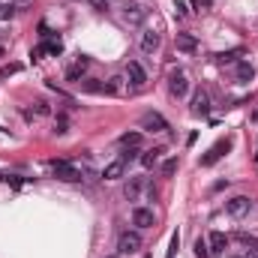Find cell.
Listing matches in <instances>:
<instances>
[{"label":"cell","mask_w":258,"mask_h":258,"mask_svg":"<svg viewBox=\"0 0 258 258\" xmlns=\"http://www.w3.org/2000/svg\"><path fill=\"white\" fill-rule=\"evenodd\" d=\"M228 150H231V141H228V138H225V141H216V144H213V147H210V150L201 156V168H210V165H216V162H219V159H222Z\"/></svg>","instance_id":"7a4b0ae2"},{"label":"cell","mask_w":258,"mask_h":258,"mask_svg":"<svg viewBox=\"0 0 258 258\" xmlns=\"http://www.w3.org/2000/svg\"><path fill=\"white\" fill-rule=\"evenodd\" d=\"M54 132H57V135H66V120H63V117L54 123Z\"/></svg>","instance_id":"f1b7e54d"},{"label":"cell","mask_w":258,"mask_h":258,"mask_svg":"<svg viewBox=\"0 0 258 258\" xmlns=\"http://www.w3.org/2000/svg\"><path fill=\"white\" fill-rule=\"evenodd\" d=\"M243 258H258V249H252V252H249V255H243Z\"/></svg>","instance_id":"1f68e13d"},{"label":"cell","mask_w":258,"mask_h":258,"mask_svg":"<svg viewBox=\"0 0 258 258\" xmlns=\"http://www.w3.org/2000/svg\"><path fill=\"white\" fill-rule=\"evenodd\" d=\"M90 6H93V9H105V6H108V0H90Z\"/></svg>","instance_id":"4dcf8cb0"},{"label":"cell","mask_w":258,"mask_h":258,"mask_svg":"<svg viewBox=\"0 0 258 258\" xmlns=\"http://www.w3.org/2000/svg\"><path fill=\"white\" fill-rule=\"evenodd\" d=\"M213 252H210V243L204 240V237H198L195 240V258H210Z\"/></svg>","instance_id":"44dd1931"},{"label":"cell","mask_w":258,"mask_h":258,"mask_svg":"<svg viewBox=\"0 0 258 258\" xmlns=\"http://www.w3.org/2000/svg\"><path fill=\"white\" fill-rule=\"evenodd\" d=\"M174 12H177V15H186V3H183V0H174Z\"/></svg>","instance_id":"83f0119b"},{"label":"cell","mask_w":258,"mask_h":258,"mask_svg":"<svg viewBox=\"0 0 258 258\" xmlns=\"http://www.w3.org/2000/svg\"><path fill=\"white\" fill-rule=\"evenodd\" d=\"M87 63H90L87 57H78V63H75V66H69L66 78H69V81H78V78H81V72H84V66H87Z\"/></svg>","instance_id":"d6986e66"},{"label":"cell","mask_w":258,"mask_h":258,"mask_svg":"<svg viewBox=\"0 0 258 258\" xmlns=\"http://www.w3.org/2000/svg\"><path fill=\"white\" fill-rule=\"evenodd\" d=\"M237 54H240V51H228V54H216V60H219V63H234V60H237Z\"/></svg>","instance_id":"cb8c5ba5"},{"label":"cell","mask_w":258,"mask_h":258,"mask_svg":"<svg viewBox=\"0 0 258 258\" xmlns=\"http://www.w3.org/2000/svg\"><path fill=\"white\" fill-rule=\"evenodd\" d=\"M225 210H228V216L240 219V216H246V213L252 210V201H249L246 195H234V198H228V201H225Z\"/></svg>","instance_id":"3957f363"},{"label":"cell","mask_w":258,"mask_h":258,"mask_svg":"<svg viewBox=\"0 0 258 258\" xmlns=\"http://www.w3.org/2000/svg\"><path fill=\"white\" fill-rule=\"evenodd\" d=\"M177 48L186 51V54H192V51H198V39H195L192 33H177Z\"/></svg>","instance_id":"7c38bea8"},{"label":"cell","mask_w":258,"mask_h":258,"mask_svg":"<svg viewBox=\"0 0 258 258\" xmlns=\"http://www.w3.org/2000/svg\"><path fill=\"white\" fill-rule=\"evenodd\" d=\"M159 45H162V36H159L156 30H144V33H141V51H144V54L159 51Z\"/></svg>","instance_id":"8992f818"},{"label":"cell","mask_w":258,"mask_h":258,"mask_svg":"<svg viewBox=\"0 0 258 258\" xmlns=\"http://www.w3.org/2000/svg\"><path fill=\"white\" fill-rule=\"evenodd\" d=\"M0 57H3V48H0Z\"/></svg>","instance_id":"d6a6232c"},{"label":"cell","mask_w":258,"mask_h":258,"mask_svg":"<svg viewBox=\"0 0 258 258\" xmlns=\"http://www.w3.org/2000/svg\"><path fill=\"white\" fill-rule=\"evenodd\" d=\"M234 78H237L240 84L252 81V78H255V66H252V63H246V60H243V63H237V72H234Z\"/></svg>","instance_id":"5bb4252c"},{"label":"cell","mask_w":258,"mask_h":258,"mask_svg":"<svg viewBox=\"0 0 258 258\" xmlns=\"http://www.w3.org/2000/svg\"><path fill=\"white\" fill-rule=\"evenodd\" d=\"M33 111H36V114H48L51 108H48V102H45V99H36V102H33Z\"/></svg>","instance_id":"d4e9b609"},{"label":"cell","mask_w":258,"mask_h":258,"mask_svg":"<svg viewBox=\"0 0 258 258\" xmlns=\"http://www.w3.org/2000/svg\"><path fill=\"white\" fill-rule=\"evenodd\" d=\"M132 225L150 228V225H153V210H150V207H135V210H132Z\"/></svg>","instance_id":"9c48e42d"},{"label":"cell","mask_w":258,"mask_h":258,"mask_svg":"<svg viewBox=\"0 0 258 258\" xmlns=\"http://www.w3.org/2000/svg\"><path fill=\"white\" fill-rule=\"evenodd\" d=\"M48 165H51L54 177H60V180H66V183H78V180H81V171H78L75 165L63 162V159H54V162H48Z\"/></svg>","instance_id":"6da1fadb"},{"label":"cell","mask_w":258,"mask_h":258,"mask_svg":"<svg viewBox=\"0 0 258 258\" xmlns=\"http://www.w3.org/2000/svg\"><path fill=\"white\" fill-rule=\"evenodd\" d=\"M81 87H84L87 93H105V84H99V81H93V78H90V81H84Z\"/></svg>","instance_id":"7402d4cb"},{"label":"cell","mask_w":258,"mask_h":258,"mask_svg":"<svg viewBox=\"0 0 258 258\" xmlns=\"http://www.w3.org/2000/svg\"><path fill=\"white\" fill-rule=\"evenodd\" d=\"M210 111V96H207V90H198L192 96V114L195 117H204Z\"/></svg>","instance_id":"30bf717a"},{"label":"cell","mask_w":258,"mask_h":258,"mask_svg":"<svg viewBox=\"0 0 258 258\" xmlns=\"http://www.w3.org/2000/svg\"><path fill=\"white\" fill-rule=\"evenodd\" d=\"M123 18H126V24H141L147 18V9L141 3H126L123 6Z\"/></svg>","instance_id":"52a82bcc"},{"label":"cell","mask_w":258,"mask_h":258,"mask_svg":"<svg viewBox=\"0 0 258 258\" xmlns=\"http://www.w3.org/2000/svg\"><path fill=\"white\" fill-rule=\"evenodd\" d=\"M144 126L153 129V132H162V129H168V123L162 120V114H147L144 117Z\"/></svg>","instance_id":"ac0fdd59"},{"label":"cell","mask_w":258,"mask_h":258,"mask_svg":"<svg viewBox=\"0 0 258 258\" xmlns=\"http://www.w3.org/2000/svg\"><path fill=\"white\" fill-rule=\"evenodd\" d=\"M123 90H126V78H123V75H114V78H108V81H105V93L120 96Z\"/></svg>","instance_id":"4fadbf2b"},{"label":"cell","mask_w":258,"mask_h":258,"mask_svg":"<svg viewBox=\"0 0 258 258\" xmlns=\"http://www.w3.org/2000/svg\"><path fill=\"white\" fill-rule=\"evenodd\" d=\"M141 141H144L141 132H123V135H120V144H123V147H141Z\"/></svg>","instance_id":"ffe728a7"},{"label":"cell","mask_w":258,"mask_h":258,"mask_svg":"<svg viewBox=\"0 0 258 258\" xmlns=\"http://www.w3.org/2000/svg\"><path fill=\"white\" fill-rule=\"evenodd\" d=\"M240 240H243L246 246H258V237H249V234H240Z\"/></svg>","instance_id":"f546056e"},{"label":"cell","mask_w":258,"mask_h":258,"mask_svg":"<svg viewBox=\"0 0 258 258\" xmlns=\"http://www.w3.org/2000/svg\"><path fill=\"white\" fill-rule=\"evenodd\" d=\"M126 78L135 84V87H144V81H147V72H144V66L138 63V60H129L126 66Z\"/></svg>","instance_id":"ba28073f"},{"label":"cell","mask_w":258,"mask_h":258,"mask_svg":"<svg viewBox=\"0 0 258 258\" xmlns=\"http://www.w3.org/2000/svg\"><path fill=\"white\" fill-rule=\"evenodd\" d=\"M123 174H126V162H123V159L108 162V165H105V171H102V177H105V180H120Z\"/></svg>","instance_id":"8fae6325"},{"label":"cell","mask_w":258,"mask_h":258,"mask_svg":"<svg viewBox=\"0 0 258 258\" xmlns=\"http://www.w3.org/2000/svg\"><path fill=\"white\" fill-rule=\"evenodd\" d=\"M141 186H144V180H141V177H129V183H126V189H123V195H126L129 201H138Z\"/></svg>","instance_id":"e0dca14e"},{"label":"cell","mask_w":258,"mask_h":258,"mask_svg":"<svg viewBox=\"0 0 258 258\" xmlns=\"http://www.w3.org/2000/svg\"><path fill=\"white\" fill-rule=\"evenodd\" d=\"M255 162H258V153H255Z\"/></svg>","instance_id":"836d02e7"},{"label":"cell","mask_w":258,"mask_h":258,"mask_svg":"<svg viewBox=\"0 0 258 258\" xmlns=\"http://www.w3.org/2000/svg\"><path fill=\"white\" fill-rule=\"evenodd\" d=\"M207 243H210V252H225V246H228V237H225L222 231H213V234L207 237Z\"/></svg>","instance_id":"2e32d148"},{"label":"cell","mask_w":258,"mask_h":258,"mask_svg":"<svg viewBox=\"0 0 258 258\" xmlns=\"http://www.w3.org/2000/svg\"><path fill=\"white\" fill-rule=\"evenodd\" d=\"M168 90H171V96L183 99V96L189 93V78H186L183 72H171V78H168Z\"/></svg>","instance_id":"5b68a950"},{"label":"cell","mask_w":258,"mask_h":258,"mask_svg":"<svg viewBox=\"0 0 258 258\" xmlns=\"http://www.w3.org/2000/svg\"><path fill=\"white\" fill-rule=\"evenodd\" d=\"M174 171H177V159H168V162L162 165V174H165V177H171Z\"/></svg>","instance_id":"484cf974"},{"label":"cell","mask_w":258,"mask_h":258,"mask_svg":"<svg viewBox=\"0 0 258 258\" xmlns=\"http://www.w3.org/2000/svg\"><path fill=\"white\" fill-rule=\"evenodd\" d=\"M138 249H141V237H138L135 231H123L120 240H117V252H120V255H132V252H138Z\"/></svg>","instance_id":"277c9868"},{"label":"cell","mask_w":258,"mask_h":258,"mask_svg":"<svg viewBox=\"0 0 258 258\" xmlns=\"http://www.w3.org/2000/svg\"><path fill=\"white\" fill-rule=\"evenodd\" d=\"M120 159H123V162H135V159H141V156H138V150H135V147H126V153H123V156H120Z\"/></svg>","instance_id":"4316f807"},{"label":"cell","mask_w":258,"mask_h":258,"mask_svg":"<svg viewBox=\"0 0 258 258\" xmlns=\"http://www.w3.org/2000/svg\"><path fill=\"white\" fill-rule=\"evenodd\" d=\"M162 153H165L162 147H153V150H144V153H141V165H144V168H153V165H156V162L162 159Z\"/></svg>","instance_id":"9a60e30c"},{"label":"cell","mask_w":258,"mask_h":258,"mask_svg":"<svg viewBox=\"0 0 258 258\" xmlns=\"http://www.w3.org/2000/svg\"><path fill=\"white\" fill-rule=\"evenodd\" d=\"M15 15V3H0V21H9Z\"/></svg>","instance_id":"603a6c76"}]
</instances>
